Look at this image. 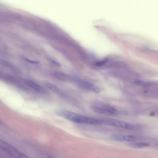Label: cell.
<instances>
[{
	"label": "cell",
	"instance_id": "11",
	"mask_svg": "<svg viewBox=\"0 0 158 158\" xmlns=\"http://www.w3.org/2000/svg\"><path fill=\"white\" fill-rule=\"evenodd\" d=\"M90 108L93 111L96 113L108 114L106 111L102 106H91Z\"/></svg>",
	"mask_w": 158,
	"mask_h": 158
},
{
	"label": "cell",
	"instance_id": "13",
	"mask_svg": "<svg viewBox=\"0 0 158 158\" xmlns=\"http://www.w3.org/2000/svg\"><path fill=\"white\" fill-rule=\"evenodd\" d=\"M106 59H103V60L96 62L95 63V65L98 66H101L104 65L107 62Z\"/></svg>",
	"mask_w": 158,
	"mask_h": 158
},
{
	"label": "cell",
	"instance_id": "5",
	"mask_svg": "<svg viewBox=\"0 0 158 158\" xmlns=\"http://www.w3.org/2000/svg\"><path fill=\"white\" fill-rule=\"evenodd\" d=\"M55 77L59 80L67 82H76V79L65 73L56 72L54 73Z\"/></svg>",
	"mask_w": 158,
	"mask_h": 158
},
{
	"label": "cell",
	"instance_id": "3",
	"mask_svg": "<svg viewBox=\"0 0 158 158\" xmlns=\"http://www.w3.org/2000/svg\"><path fill=\"white\" fill-rule=\"evenodd\" d=\"M75 82L79 87L83 89L97 93L100 92V89L99 87L88 81L76 79Z\"/></svg>",
	"mask_w": 158,
	"mask_h": 158
},
{
	"label": "cell",
	"instance_id": "1",
	"mask_svg": "<svg viewBox=\"0 0 158 158\" xmlns=\"http://www.w3.org/2000/svg\"><path fill=\"white\" fill-rule=\"evenodd\" d=\"M55 113L58 115L75 123L94 125L101 123L99 120L66 110H57Z\"/></svg>",
	"mask_w": 158,
	"mask_h": 158
},
{
	"label": "cell",
	"instance_id": "9",
	"mask_svg": "<svg viewBox=\"0 0 158 158\" xmlns=\"http://www.w3.org/2000/svg\"><path fill=\"white\" fill-rule=\"evenodd\" d=\"M129 145L131 147L137 148H143L149 145L148 143L145 142H138L129 143Z\"/></svg>",
	"mask_w": 158,
	"mask_h": 158
},
{
	"label": "cell",
	"instance_id": "10",
	"mask_svg": "<svg viewBox=\"0 0 158 158\" xmlns=\"http://www.w3.org/2000/svg\"><path fill=\"white\" fill-rule=\"evenodd\" d=\"M109 114H117L118 111L117 110L112 106L105 105L101 106Z\"/></svg>",
	"mask_w": 158,
	"mask_h": 158
},
{
	"label": "cell",
	"instance_id": "14",
	"mask_svg": "<svg viewBox=\"0 0 158 158\" xmlns=\"http://www.w3.org/2000/svg\"><path fill=\"white\" fill-rule=\"evenodd\" d=\"M23 59L25 61L31 64H38L39 63L38 61L32 60L25 57H23Z\"/></svg>",
	"mask_w": 158,
	"mask_h": 158
},
{
	"label": "cell",
	"instance_id": "15",
	"mask_svg": "<svg viewBox=\"0 0 158 158\" xmlns=\"http://www.w3.org/2000/svg\"><path fill=\"white\" fill-rule=\"evenodd\" d=\"M48 60L51 62L52 63H53L55 65H56L58 67L61 66V64L58 62H57L56 61L52 58H48Z\"/></svg>",
	"mask_w": 158,
	"mask_h": 158
},
{
	"label": "cell",
	"instance_id": "2",
	"mask_svg": "<svg viewBox=\"0 0 158 158\" xmlns=\"http://www.w3.org/2000/svg\"><path fill=\"white\" fill-rule=\"evenodd\" d=\"M100 120L101 123L127 129L135 130L138 128L137 126L135 125L113 118H105Z\"/></svg>",
	"mask_w": 158,
	"mask_h": 158
},
{
	"label": "cell",
	"instance_id": "4",
	"mask_svg": "<svg viewBox=\"0 0 158 158\" xmlns=\"http://www.w3.org/2000/svg\"><path fill=\"white\" fill-rule=\"evenodd\" d=\"M0 145L4 150L15 158H28L15 148L5 142H1Z\"/></svg>",
	"mask_w": 158,
	"mask_h": 158
},
{
	"label": "cell",
	"instance_id": "6",
	"mask_svg": "<svg viewBox=\"0 0 158 158\" xmlns=\"http://www.w3.org/2000/svg\"><path fill=\"white\" fill-rule=\"evenodd\" d=\"M115 140L119 141H128L133 142L137 139L136 137L133 135H122L116 134L114 136Z\"/></svg>",
	"mask_w": 158,
	"mask_h": 158
},
{
	"label": "cell",
	"instance_id": "12",
	"mask_svg": "<svg viewBox=\"0 0 158 158\" xmlns=\"http://www.w3.org/2000/svg\"><path fill=\"white\" fill-rule=\"evenodd\" d=\"M0 63L1 64L4 66L10 68H14V66L10 63L4 60H1Z\"/></svg>",
	"mask_w": 158,
	"mask_h": 158
},
{
	"label": "cell",
	"instance_id": "8",
	"mask_svg": "<svg viewBox=\"0 0 158 158\" xmlns=\"http://www.w3.org/2000/svg\"><path fill=\"white\" fill-rule=\"evenodd\" d=\"M25 82L27 85L35 91L40 93L44 92V89L41 86L32 80L27 79L25 81Z\"/></svg>",
	"mask_w": 158,
	"mask_h": 158
},
{
	"label": "cell",
	"instance_id": "7",
	"mask_svg": "<svg viewBox=\"0 0 158 158\" xmlns=\"http://www.w3.org/2000/svg\"><path fill=\"white\" fill-rule=\"evenodd\" d=\"M45 85L49 89L56 94L61 97L65 96L63 91L56 85L48 82L45 83Z\"/></svg>",
	"mask_w": 158,
	"mask_h": 158
}]
</instances>
